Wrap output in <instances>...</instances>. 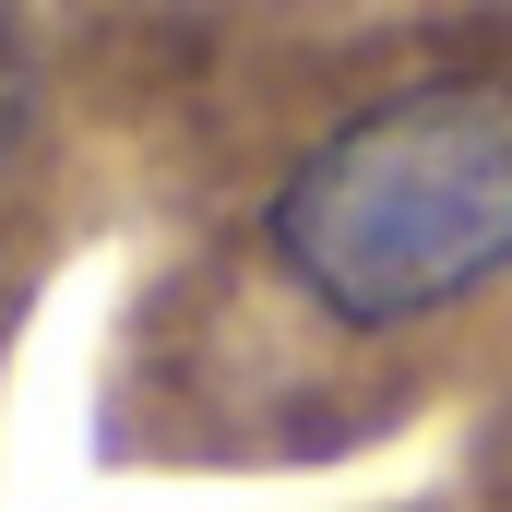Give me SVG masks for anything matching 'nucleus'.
Listing matches in <instances>:
<instances>
[{
    "label": "nucleus",
    "mask_w": 512,
    "mask_h": 512,
    "mask_svg": "<svg viewBox=\"0 0 512 512\" xmlns=\"http://www.w3.org/2000/svg\"><path fill=\"white\" fill-rule=\"evenodd\" d=\"M262 251L346 334L429 322L512 274V72H441L334 120L286 167Z\"/></svg>",
    "instance_id": "1"
},
{
    "label": "nucleus",
    "mask_w": 512,
    "mask_h": 512,
    "mask_svg": "<svg viewBox=\"0 0 512 512\" xmlns=\"http://www.w3.org/2000/svg\"><path fill=\"white\" fill-rule=\"evenodd\" d=\"M12 131H24V84H12V60H0V155H12Z\"/></svg>",
    "instance_id": "2"
}]
</instances>
